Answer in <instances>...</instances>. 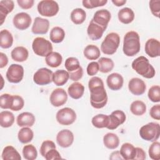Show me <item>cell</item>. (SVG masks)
Here are the masks:
<instances>
[{"instance_id": "6da1fadb", "label": "cell", "mask_w": 160, "mask_h": 160, "mask_svg": "<svg viewBox=\"0 0 160 160\" xmlns=\"http://www.w3.org/2000/svg\"><path fill=\"white\" fill-rule=\"evenodd\" d=\"M141 48L139 36L134 31L128 32L123 40L122 51L124 54L129 57H132L138 54Z\"/></svg>"}, {"instance_id": "7a4b0ae2", "label": "cell", "mask_w": 160, "mask_h": 160, "mask_svg": "<svg viewBox=\"0 0 160 160\" xmlns=\"http://www.w3.org/2000/svg\"><path fill=\"white\" fill-rule=\"evenodd\" d=\"M131 66L138 74L145 78L151 79L155 76L156 71L154 67L149 63L148 59L143 56L135 59Z\"/></svg>"}, {"instance_id": "3957f363", "label": "cell", "mask_w": 160, "mask_h": 160, "mask_svg": "<svg viewBox=\"0 0 160 160\" xmlns=\"http://www.w3.org/2000/svg\"><path fill=\"white\" fill-rule=\"evenodd\" d=\"M90 91V102L94 108H104L108 102V95L104 85L89 88Z\"/></svg>"}, {"instance_id": "277c9868", "label": "cell", "mask_w": 160, "mask_h": 160, "mask_svg": "<svg viewBox=\"0 0 160 160\" xmlns=\"http://www.w3.org/2000/svg\"><path fill=\"white\" fill-rule=\"evenodd\" d=\"M120 44V37L116 32H110L106 35L101 43V50L107 55L114 54Z\"/></svg>"}, {"instance_id": "5b68a950", "label": "cell", "mask_w": 160, "mask_h": 160, "mask_svg": "<svg viewBox=\"0 0 160 160\" xmlns=\"http://www.w3.org/2000/svg\"><path fill=\"white\" fill-rule=\"evenodd\" d=\"M141 138L147 141L154 142L158 139L160 134V126L156 122H151L142 126L139 129Z\"/></svg>"}, {"instance_id": "8992f818", "label": "cell", "mask_w": 160, "mask_h": 160, "mask_svg": "<svg viewBox=\"0 0 160 160\" xmlns=\"http://www.w3.org/2000/svg\"><path fill=\"white\" fill-rule=\"evenodd\" d=\"M65 68L69 74V78L73 81H78L83 76V69L80 66L79 60L74 57L66 59L64 63Z\"/></svg>"}, {"instance_id": "52a82bcc", "label": "cell", "mask_w": 160, "mask_h": 160, "mask_svg": "<svg viewBox=\"0 0 160 160\" xmlns=\"http://www.w3.org/2000/svg\"><path fill=\"white\" fill-rule=\"evenodd\" d=\"M33 52L38 56L46 57L52 51V46L49 41L42 37L36 38L32 44Z\"/></svg>"}, {"instance_id": "ba28073f", "label": "cell", "mask_w": 160, "mask_h": 160, "mask_svg": "<svg viewBox=\"0 0 160 160\" xmlns=\"http://www.w3.org/2000/svg\"><path fill=\"white\" fill-rule=\"evenodd\" d=\"M38 11L40 15L46 17H52L59 12V5L53 0L41 1L37 6Z\"/></svg>"}, {"instance_id": "9c48e42d", "label": "cell", "mask_w": 160, "mask_h": 160, "mask_svg": "<svg viewBox=\"0 0 160 160\" xmlns=\"http://www.w3.org/2000/svg\"><path fill=\"white\" fill-rule=\"evenodd\" d=\"M56 118L60 124L68 126L74 122L76 119V114L72 109L64 108L57 112Z\"/></svg>"}, {"instance_id": "30bf717a", "label": "cell", "mask_w": 160, "mask_h": 160, "mask_svg": "<svg viewBox=\"0 0 160 160\" xmlns=\"http://www.w3.org/2000/svg\"><path fill=\"white\" fill-rule=\"evenodd\" d=\"M6 78L9 82L19 83L24 76V68L21 65L12 64L8 68L6 74Z\"/></svg>"}, {"instance_id": "8fae6325", "label": "cell", "mask_w": 160, "mask_h": 160, "mask_svg": "<svg viewBox=\"0 0 160 160\" xmlns=\"http://www.w3.org/2000/svg\"><path fill=\"white\" fill-rule=\"evenodd\" d=\"M52 71L49 69L42 68L34 74L33 81L38 85H47L52 81Z\"/></svg>"}, {"instance_id": "7c38bea8", "label": "cell", "mask_w": 160, "mask_h": 160, "mask_svg": "<svg viewBox=\"0 0 160 160\" xmlns=\"http://www.w3.org/2000/svg\"><path fill=\"white\" fill-rule=\"evenodd\" d=\"M32 22L31 18L26 12H19L16 14L12 19V22L16 28L19 30H25L28 29Z\"/></svg>"}, {"instance_id": "4fadbf2b", "label": "cell", "mask_w": 160, "mask_h": 160, "mask_svg": "<svg viewBox=\"0 0 160 160\" xmlns=\"http://www.w3.org/2000/svg\"><path fill=\"white\" fill-rule=\"evenodd\" d=\"M49 100L51 104L55 107L64 105L68 100V94L62 88H56L51 92Z\"/></svg>"}, {"instance_id": "5bb4252c", "label": "cell", "mask_w": 160, "mask_h": 160, "mask_svg": "<svg viewBox=\"0 0 160 160\" xmlns=\"http://www.w3.org/2000/svg\"><path fill=\"white\" fill-rule=\"evenodd\" d=\"M108 116L109 124L106 128L110 130L116 129L119 125L122 124L126 119L125 113L121 110H116Z\"/></svg>"}, {"instance_id": "9a60e30c", "label": "cell", "mask_w": 160, "mask_h": 160, "mask_svg": "<svg viewBox=\"0 0 160 160\" xmlns=\"http://www.w3.org/2000/svg\"><path fill=\"white\" fill-rule=\"evenodd\" d=\"M74 138V134L70 130L62 129L58 133L56 136V142L59 146L66 148L72 145Z\"/></svg>"}, {"instance_id": "2e32d148", "label": "cell", "mask_w": 160, "mask_h": 160, "mask_svg": "<svg viewBox=\"0 0 160 160\" xmlns=\"http://www.w3.org/2000/svg\"><path fill=\"white\" fill-rule=\"evenodd\" d=\"M49 28V21L47 19L36 17L34 19L31 31L34 34H45Z\"/></svg>"}, {"instance_id": "e0dca14e", "label": "cell", "mask_w": 160, "mask_h": 160, "mask_svg": "<svg viewBox=\"0 0 160 160\" xmlns=\"http://www.w3.org/2000/svg\"><path fill=\"white\" fill-rule=\"evenodd\" d=\"M129 91L134 95L139 96L143 94L146 89V86L143 80L138 78H132L128 83Z\"/></svg>"}, {"instance_id": "ac0fdd59", "label": "cell", "mask_w": 160, "mask_h": 160, "mask_svg": "<svg viewBox=\"0 0 160 160\" xmlns=\"http://www.w3.org/2000/svg\"><path fill=\"white\" fill-rule=\"evenodd\" d=\"M111 15L110 12L105 9L97 11L92 19L96 24L106 29L108 23L111 20Z\"/></svg>"}, {"instance_id": "d6986e66", "label": "cell", "mask_w": 160, "mask_h": 160, "mask_svg": "<svg viewBox=\"0 0 160 160\" xmlns=\"http://www.w3.org/2000/svg\"><path fill=\"white\" fill-rule=\"evenodd\" d=\"M144 49L149 57H158L160 54V42L154 38H150L146 42Z\"/></svg>"}, {"instance_id": "ffe728a7", "label": "cell", "mask_w": 160, "mask_h": 160, "mask_svg": "<svg viewBox=\"0 0 160 160\" xmlns=\"http://www.w3.org/2000/svg\"><path fill=\"white\" fill-rule=\"evenodd\" d=\"M106 29L96 24L92 19L90 21L87 29L88 37L92 41H96L101 38Z\"/></svg>"}, {"instance_id": "44dd1931", "label": "cell", "mask_w": 160, "mask_h": 160, "mask_svg": "<svg viewBox=\"0 0 160 160\" xmlns=\"http://www.w3.org/2000/svg\"><path fill=\"white\" fill-rule=\"evenodd\" d=\"M106 83L110 89L112 91H118L122 87L124 79L120 74L114 72L107 77Z\"/></svg>"}, {"instance_id": "7402d4cb", "label": "cell", "mask_w": 160, "mask_h": 160, "mask_svg": "<svg viewBox=\"0 0 160 160\" xmlns=\"http://www.w3.org/2000/svg\"><path fill=\"white\" fill-rule=\"evenodd\" d=\"M35 116L29 112H24L19 114L16 119L17 124L20 127H31L35 122Z\"/></svg>"}, {"instance_id": "603a6c76", "label": "cell", "mask_w": 160, "mask_h": 160, "mask_svg": "<svg viewBox=\"0 0 160 160\" xmlns=\"http://www.w3.org/2000/svg\"><path fill=\"white\" fill-rule=\"evenodd\" d=\"M14 3L11 0H2L0 1V19L1 23L2 25L7 16V15L11 12L14 9Z\"/></svg>"}, {"instance_id": "cb8c5ba5", "label": "cell", "mask_w": 160, "mask_h": 160, "mask_svg": "<svg viewBox=\"0 0 160 160\" xmlns=\"http://www.w3.org/2000/svg\"><path fill=\"white\" fill-rule=\"evenodd\" d=\"M84 92V86L78 82L72 83L68 89L69 96L74 99H78L81 98Z\"/></svg>"}, {"instance_id": "d4e9b609", "label": "cell", "mask_w": 160, "mask_h": 160, "mask_svg": "<svg viewBox=\"0 0 160 160\" xmlns=\"http://www.w3.org/2000/svg\"><path fill=\"white\" fill-rule=\"evenodd\" d=\"M12 59L17 62H24L27 60L29 52L28 49L23 46H18L14 48L11 53Z\"/></svg>"}, {"instance_id": "484cf974", "label": "cell", "mask_w": 160, "mask_h": 160, "mask_svg": "<svg viewBox=\"0 0 160 160\" xmlns=\"http://www.w3.org/2000/svg\"><path fill=\"white\" fill-rule=\"evenodd\" d=\"M69 79V74L67 71L59 69L53 72L52 82L55 85L61 86L64 85Z\"/></svg>"}, {"instance_id": "4316f807", "label": "cell", "mask_w": 160, "mask_h": 160, "mask_svg": "<svg viewBox=\"0 0 160 160\" xmlns=\"http://www.w3.org/2000/svg\"><path fill=\"white\" fill-rule=\"evenodd\" d=\"M119 151L123 159L132 160L134 159L136 149L132 144L129 142L124 143L121 146Z\"/></svg>"}, {"instance_id": "83f0119b", "label": "cell", "mask_w": 160, "mask_h": 160, "mask_svg": "<svg viewBox=\"0 0 160 160\" xmlns=\"http://www.w3.org/2000/svg\"><path fill=\"white\" fill-rule=\"evenodd\" d=\"M118 17L120 22L128 24L132 22L134 19V13L129 8H124L120 9L118 14Z\"/></svg>"}, {"instance_id": "f1b7e54d", "label": "cell", "mask_w": 160, "mask_h": 160, "mask_svg": "<svg viewBox=\"0 0 160 160\" xmlns=\"http://www.w3.org/2000/svg\"><path fill=\"white\" fill-rule=\"evenodd\" d=\"M103 143L107 148L115 149L119 145V139L116 134L108 132L103 137Z\"/></svg>"}, {"instance_id": "f546056e", "label": "cell", "mask_w": 160, "mask_h": 160, "mask_svg": "<svg viewBox=\"0 0 160 160\" xmlns=\"http://www.w3.org/2000/svg\"><path fill=\"white\" fill-rule=\"evenodd\" d=\"M1 158L3 160L21 159V157L18 151L12 146H7L3 149Z\"/></svg>"}, {"instance_id": "4dcf8cb0", "label": "cell", "mask_w": 160, "mask_h": 160, "mask_svg": "<svg viewBox=\"0 0 160 160\" xmlns=\"http://www.w3.org/2000/svg\"><path fill=\"white\" fill-rule=\"evenodd\" d=\"M45 61L48 66L51 68H57L61 64L62 57L59 52L52 51L46 56Z\"/></svg>"}, {"instance_id": "1f68e13d", "label": "cell", "mask_w": 160, "mask_h": 160, "mask_svg": "<svg viewBox=\"0 0 160 160\" xmlns=\"http://www.w3.org/2000/svg\"><path fill=\"white\" fill-rule=\"evenodd\" d=\"M13 37L12 34L7 29H2L0 32V46L3 49H8L12 46Z\"/></svg>"}, {"instance_id": "d6a6232c", "label": "cell", "mask_w": 160, "mask_h": 160, "mask_svg": "<svg viewBox=\"0 0 160 160\" xmlns=\"http://www.w3.org/2000/svg\"><path fill=\"white\" fill-rule=\"evenodd\" d=\"M84 57L89 60H96L101 55V52L98 46L93 44L88 45L83 51Z\"/></svg>"}, {"instance_id": "836d02e7", "label": "cell", "mask_w": 160, "mask_h": 160, "mask_svg": "<svg viewBox=\"0 0 160 160\" xmlns=\"http://www.w3.org/2000/svg\"><path fill=\"white\" fill-rule=\"evenodd\" d=\"M34 137V133L29 127H23L21 128L18 134V138L22 144H27L31 142Z\"/></svg>"}, {"instance_id": "e575fe53", "label": "cell", "mask_w": 160, "mask_h": 160, "mask_svg": "<svg viewBox=\"0 0 160 160\" xmlns=\"http://www.w3.org/2000/svg\"><path fill=\"white\" fill-rule=\"evenodd\" d=\"M14 122V114L8 111H3L0 113V125L2 128L11 127Z\"/></svg>"}, {"instance_id": "d590c367", "label": "cell", "mask_w": 160, "mask_h": 160, "mask_svg": "<svg viewBox=\"0 0 160 160\" xmlns=\"http://www.w3.org/2000/svg\"><path fill=\"white\" fill-rule=\"evenodd\" d=\"M65 37V32L64 29L59 26L54 27L50 31L49 38L54 43L61 42Z\"/></svg>"}, {"instance_id": "8d00e7d4", "label": "cell", "mask_w": 160, "mask_h": 160, "mask_svg": "<svg viewBox=\"0 0 160 160\" xmlns=\"http://www.w3.org/2000/svg\"><path fill=\"white\" fill-rule=\"evenodd\" d=\"M86 18V12L81 8H76L71 13V20L75 24H81Z\"/></svg>"}, {"instance_id": "74e56055", "label": "cell", "mask_w": 160, "mask_h": 160, "mask_svg": "<svg viewBox=\"0 0 160 160\" xmlns=\"http://www.w3.org/2000/svg\"><path fill=\"white\" fill-rule=\"evenodd\" d=\"M98 63L99 68V71H100V72L102 73H108L111 71L114 68V62L111 59L104 57L101 58L98 60Z\"/></svg>"}, {"instance_id": "f35d334b", "label": "cell", "mask_w": 160, "mask_h": 160, "mask_svg": "<svg viewBox=\"0 0 160 160\" xmlns=\"http://www.w3.org/2000/svg\"><path fill=\"white\" fill-rule=\"evenodd\" d=\"M91 122L97 128H107L109 124V116L103 114H97L92 118Z\"/></svg>"}, {"instance_id": "ab89813d", "label": "cell", "mask_w": 160, "mask_h": 160, "mask_svg": "<svg viewBox=\"0 0 160 160\" xmlns=\"http://www.w3.org/2000/svg\"><path fill=\"white\" fill-rule=\"evenodd\" d=\"M130 111L136 116H142L146 111V106L145 103L141 101H134L130 106Z\"/></svg>"}, {"instance_id": "60d3db41", "label": "cell", "mask_w": 160, "mask_h": 160, "mask_svg": "<svg viewBox=\"0 0 160 160\" xmlns=\"http://www.w3.org/2000/svg\"><path fill=\"white\" fill-rule=\"evenodd\" d=\"M22 155L27 160H34L38 156L36 148L32 144L25 145L22 149Z\"/></svg>"}, {"instance_id": "b9f144b4", "label": "cell", "mask_w": 160, "mask_h": 160, "mask_svg": "<svg viewBox=\"0 0 160 160\" xmlns=\"http://www.w3.org/2000/svg\"><path fill=\"white\" fill-rule=\"evenodd\" d=\"M24 105V101L23 98L18 95H12L11 102L10 106V109L18 111L22 109Z\"/></svg>"}, {"instance_id": "7bdbcfd3", "label": "cell", "mask_w": 160, "mask_h": 160, "mask_svg": "<svg viewBox=\"0 0 160 160\" xmlns=\"http://www.w3.org/2000/svg\"><path fill=\"white\" fill-rule=\"evenodd\" d=\"M149 156L153 160L160 159V143L158 141H154L149 148Z\"/></svg>"}, {"instance_id": "ee69618b", "label": "cell", "mask_w": 160, "mask_h": 160, "mask_svg": "<svg viewBox=\"0 0 160 160\" xmlns=\"http://www.w3.org/2000/svg\"><path fill=\"white\" fill-rule=\"evenodd\" d=\"M148 96L150 101L153 102H159L160 101V87L158 85H154L151 87L148 92Z\"/></svg>"}, {"instance_id": "f6af8a7d", "label": "cell", "mask_w": 160, "mask_h": 160, "mask_svg": "<svg viewBox=\"0 0 160 160\" xmlns=\"http://www.w3.org/2000/svg\"><path fill=\"white\" fill-rule=\"evenodd\" d=\"M108 2L107 0H83L82 6L87 9H92L97 7L103 6Z\"/></svg>"}, {"instance_id": "bcb514c9", "label": "cell", "mask_w": 160, "mask_h": 160, "mask_svg": "<svg viewBox=\"0 0 160 160\" xmlns=\"http://www.w3.org/2000/svg\"><path fill=\"white\" fill-rule=\"evenodd\" d=\"M52 149H56V145L54 142L50 140H46L42 142L40 147V154L44 158L46 154Z\"/></svg>"}, {"instance_id": "7dc6e473", "label": "cell", "mask_w": 160, "mask_h": 160, "mask_svg": "<svg viewBox=\"0 0 160 160\" xmlns=\"http://www.w3.org/2000/svg\"><path fill=\"white\" fill-rule=\"evenodd\" d=\"M12 95L9 94H3L0 97V107L2 109H9L11 102Z\"/></svg>"}, {"instance_id": "c3c4849f", "label": "cell", "mask_w": 160, "mask_h": 160, "mask_svg": "<svg viewBox=\"0 0 160 160\" xmlns=\"http://www.w3.org/2000/svg\"><path fill=\"white\" fill-rule=\"evenodd\" d=\"M149 8L152 14L157 17H159L160 14V1L159 0H151L149 2Z\"/></svg>"}, {"instance_id": "681fc988", "label": "cell", "mask_w": 160, "mask_h": 160, "mask_svg": "<svg viewBox=\"0 0 160 160\" xmlns=\"http://www.w3.org/2000/svg\"><path fill=\"white\" fill-rule=\"evenodd\" d=\"M99 70V64L98 62L92 61L88 64L87 66V73L89 76H92L96 75Z\"/></svg>"}, {"instance_id": "f907efd6", "label": "cell", "mask_w": 160, "mask_h": 160, "mask_svg": "<svg viewBox=\"0 0 160 160\" xmlns=\"http://www.w3.org/2000/svg\"><path fill=\"white\" fill-rule=\"evenodd\" d=\"M44 158L46 160H53L62 159L59 152L56 149H52L49 151L45 155Z\"/></svg>"}, {"instance_id": "816d5d0a", "label": "cell", "mask_w": 160, "mask_h": 160, "mask_svg": "<svg viewBox=\"0 0 160 160\" xmlns=\"http://www.w3.org/2000/svg\"><path fill=\"white\" fill-rule=\"evenodd\" d=\"M149 114L152 118L156 120L160 119V105H154L149 111Z\"/></svg>"}, {"instance_id": "f5cc1de1", "label": "cell", "mask_w": 160, "mask_h": 160, "mask_svg": "<svg viewBox=\"0 0 160 160\" xmlns=\"http://www.w3.org/2000/svg\"><path fill=\"white\" fill-rule=\"evenodd\" d=\"M17 2L22 9H29L33 6L34 1V0H18Z\"/></svg>"}, {"instance_id": "db71d44e", "label": "cell", "mask_w": 160, "mask_h": 160, "mask_svg": "<svg viewBox=\"0 0 160 160\" xmlns=\"http://www.w3.org/2000/svg\"><path fill=\"white\" fill-rule=\"evenodd\" d=\"M135 149H136V154H135V157L134 159L144 160L146 158V152L143 150V149L139 147L135 148Z\"/></svg>"}, {"instance_id": "11a10c76", "label": "cell", "mask_w": 160, "mask_h": 160, "mask_svg": "<svg viewBox=\"0 0 160 160\" xmlns=\"http://www.w3.org/2000/svg\"><path fill=\"white\" fill-rule=\"evenodd\" d=\"M8 63V58L3 52H0V68H3Z\"/></svg>"}, {"instance_id": "9f6ffc18", "label": "cell", "mask_w": 160, "mask_h": 160, "mask_svg": "<svg viewBox=\"0 0 160 160\" xmlns=\"http://www.w3.org/2000/svg\"><path fill=\"white\" fill-rule=\"evenodd\" d=\"M109 159H112V160H114V159L121 160V159H123L121 155L120 151H116L112 152L110 156H109Z\"/></svg>"}, {"instance_id": "6f0895ef", "label": "cell", "mask_w": 160, "mask_h": 160, "mask_svg": "<svg viewBox=\"0 0 160 160\" xmlns=\"http://www.w3.org/2000/svg\"><path fill=\"white\" fill-rule=\"evenodd\" d=\"M112 2L118 7L122 6L126 3V0H112Z\"/></svg>"}]
</instances>
